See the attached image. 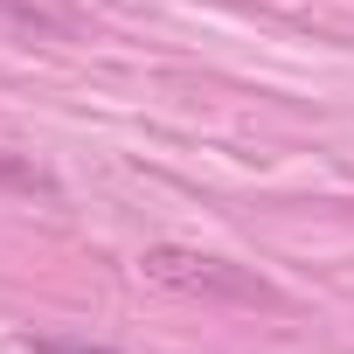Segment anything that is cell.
I'll use <instances>...</instances> for the list:
<instances>
[{"instance_id": "6da1fadb", "label": "cell", "mask_w": 354, "mask_h": 354, "mask_svg": "<svg viewBox=\"0 0 354 354\" xmlns=\"http://www.w3.org/2000/svg\"><path fill=\"white\" fill-rule=\"evenodd\" d=\"M195 271H181V257H174V250H153L146 257V271L153 278H167V285H188V292H223V299H257V285L250 278H230L216 257H188Z\"/></svg>"}, {"instance_id": "7a4b0ae2", "label": "cell", "mask_w": 354, "mask_h": 354, "mask_svg": "<svg viewBox=\"0 0 354 354\" xmlns=\"http://www.w3.org/2000/svg\"><path fill=\"white\" fill-rule=\"evenodd\" d=\"M35 354H118V347H84V340H35Z\"/></svg>"}]
</instances>
